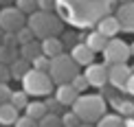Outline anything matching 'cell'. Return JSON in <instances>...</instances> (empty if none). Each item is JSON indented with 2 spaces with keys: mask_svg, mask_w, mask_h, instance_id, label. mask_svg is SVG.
Here are the masks:
<instances>
[{
  "mask_svg": "<svg viewBox=\"0 0 134 127\" xmlns=\"http://www.w3.org/2000/svg\"><path fill=\"white\" fill-rule=\"evenodd\" d=\"M72 112L81 123H99L105 116V99L101 94H81L72 103Z\"/></svg>",
  "mask_w": 134,
  "mask_h": 127,
  "instance_id": "obj_1",
  "label": "cell"
},
{
  "mask_svg": "<svg viewBox=\"0 0 134 127\" xmlns=\"http://www.w3.org/2000/svg\"><path fill=\"white\" fill-rule=\"evenodd\" d=\"M26 24L33 29L35 37H40V40H44V37H53V35H59L62 29H64L62 20H59L53 11H42V9H37L35 13H31Z\"/></svg>",
  "mask_w": 134,
  "mask_h": 127,
  "instance_id": "obj_2",
  "label": "cell"
},
{
  "mask_svg": "<svg viewBox=\"0 0 134 127\" xmlns=\"http://www.w3.org/2000/svg\"><path fill=\"white\" fill-rule=\"evenodd\" d=\"M22 90L29 92L31 96H48L55 92V81L48 72H42L37 68H31L22 77Z\"/></svg>",
  "mask_w": 134,
  "mask_h": 127,
  "instance_id": "obj_3",
  "label": "cell"
},
{
  "mask_svg": "<svg viewBox=\"0 0 134 127\" xmlns=\"http://www.w3.org/2000/svg\"><path fill=\"white\" fill-rule=\"evenodd\" d=\"M48 75L53 77L55 86H62V83H70L77 75H79V64L72 59V55H57V57L51 59V70Z\"/></svg>",
  "mask_w": 134,
  "mask_h": 127,
  "instance_id": "obj_4",
  "label": "cell"
},
{
  "mask_svg": "<svg viewBox=\"0 0 134 127\" xmlns=\"http://www.w3.org/2000/svg\"><path fill=\"white\" fill-rule=\"evenodd\" d=\"M130 57H132L130 46H127L123 40H112V37H110L108 46H105V51H103L105 66H112V64H125Z\"/></svg>",
  "mask_w": 134,
  "mask_h": 127,
  "instance_id": "obj_5",
  "label": "cell"
},
{
  "mask_svg": "<svg viewBox=\"0 0 134 127\" xmlns=\"http://www.w3.org/2000/svg\"><path fill=\"white\" fill-rule=\"evenodd\" d=\"M24 11H20L18 7H2L0 9V26L7 33H18L22 26H26L24 20Z\"/></svg>",
  "mask_w": 134,
  "mask_h": 127,
  "instance_id": "obj_6",
  "label": "cell"
},
{
  "mask_svg": "<svg viewBox=\"0 0 134 127\" xmlns=\"http://www.w3.org/2000/svg\"><path fill=\"white\" fill-rule=\"evenodd\" d=\"M86 77H88V81H90V86L99 88V90L110 83V75H108V66L105 64H90V66H86Z\"/></svg>",
  "mask_w": 134,
  "mask_h": 127,
  "instance_id": "obj_7",
  "label": "cell"
},
{
  "mask_svg": "<svg viewBox=\"0 0 134 127\" xmlns=\"http://www.w3.org/2000/svg\"><path fill=\"white\" fill-rule=\"evenodd\" d=\"M108 75H110V83L116 90H125L127 79L132 77V68L127 64H112V66H108Z\"/></svg>",
  "mask_w": 134,
  "mask_h": 127,
  "instance_id": "obj_8",
  "label": "cell"
},
{
  "mask_svg": "<svg viewBox=\"0 0 134 127\" xmlns=\"http://www.w3.org/2000/svg\"><path fill=\"white\" fill-rule=\"evenodd\" d=\"M55 96L62 101V105H64V107H66V105L72 107V103H75L77 99L81 96V92L77 90V88L72 86V83H62V86L55 88Z\"/></svg>",
  "mask_w": 134,
  "mask_h": 127,
  "instance_id": "obj_9",
  "label": "cell"
},
{
  "mask_svg": "<svg viewBox=\"0 0 134 127\" xmlns=\"http://www.w3.org/2000/svg\"><path fill=\"white\" fill-rule=\"evenodd\" d=\"M70 55H72V59H75L79 66H90V64H94V55L97 53L83 42V44H75L72 51H70Z\"/></svg>",
  "mask_w": 134,
  "mask_h": 127,
  "instance_id": "obj_10",
  "label": "cell"
},
{
  "mask_svg": "<svg viewBox=\"0 0 134 127\" xmlns=\"http://www.w3.org/2000/svg\"><path fill=\"white\" fill-rule=\"evenodd\" d=\"M116 18H119L123 31L134 33V0L127 4H119V11H116Z\"/></svg>",
  "mask_w": 134,
  "mask_h": 127,
  "instance_id": "obj_11",
  "label": "cell"
},
{
  "mask_svg": "<svg viewBox=\"0 0 134 127\" xmlns=\"http://www.w3.org/2000/svg\"><path fill=\"white\" fill-rule=\"evenodd\" d=\"M121 29H123V26H121V22H119L116 15H105V18L99 20V26H97V31H101L103 35H108V37H116Z\"/></svg>",
  "mask_w": 134,
  "mask_h": 127,
  "instance_id": "obj_12",
  "label": "cell"
},
{
  "mask_svg": "<svg viewBox=\"0 0 134 127\" xmlns=\"http://www.w3.org/2000/svg\"><path fill=\"white\" fill-rule=\"evenodd\" d=\"M42 53L46 55V57H57V55L64 53V40H59L57 35L53 37H44L42 40Z\"/></svg>",
  "mask_w": 134,
  "mask_h": 127,
  "instance_id": "obj_13",
  "label": "cell"
},
{
  "mask_svg": "<svg viewBox=\"0 0 134 127\" xmlns=\"http://www.w3.org/2000/svg\"><path fill=\"white\" fill-rule=\"evenodd\" d=\"M20 118V110L13 103H2L0 105V125H15V120Z\"/></svg>",
  "mask_w": 134,
  "mask_h": 127,
  "instance_id": "obj_14",
  "label": "cell"
},
{
  "mask_svg": "<svg viewBox=\"0 0 134 127\" xmlns=\"http://www.w3.org/2000/svg\"><path fill=\"white\" fill-rule=\"evenodd\" d=\"M108 42H110V37L103 35L101 31H94V33H90V35L86 37V44L92 48L94 53H103L105 46H108Z\"/></svg>",
  "mask_w": 134,
  "mask_h": 127,
  "instance_id": "obj_15",
  "label": "cell"
},
{
  "mask_svg": "<svg viewBox=\"0 0 134 127\" xmlns=\"http://www.w3.org/2000/svg\"><path fill=\"white\" fill-rule=\"evenodd\" d=\"M42 55V42H29V44H22L20 46V57L29 59V62H33V59H37Z\"/></svg>",
  "mask_w": 134,
  "mask_h": 127,
  "instance_id": "obj_16",
  "label": "cell"
},
{
  "mask_svg": "<svg viewBox=\"0 0 134 127\" xmlns=\"http://www.w3.org/2000/svg\"><path fill=\"white\" fill-rule=\"evenodd\" d=\"M9 68H11V77H13V79H20V81H22V77H24V75L33 68V64L29 62V59H24V57H18L13 64L9 66Z\"/></svg>",
  "mask_w": 134,
  "mask_h": 127,
  "instance_id": "obj_17",
  "label": "cell"
},
{
  "mask_svg": "<svg viewBox=\"0 0 134 127\" xmlns=\"http://www.w3.org/2000/svg\"><path fill=\"white\" fill-rule=\"evenodd\" d=\"M24 114H29V116L35 118V120H40V118H44L48 114V107H46L44 101H31L29 105L24 107Z\"/></svg>",
  "mask_w": 134,
  "mask_h": 127,
  "instance_id": "obj_18",
  "label": "cell"
},
{
  "mask_svg": "<svg viewBox=\"0 0 134 127\" xmlns=\"http://www.w3.org/2000/svg\"><path fill=\"white\" fill-rule=\"evenodd\" d=\"M20 55H18V51H15L13 46H7V44H0V64H7V66H11L18 59Z\"/></svg>",
  "mask_w": 134,
  "mask_h": 127,
  "instance_id": "obj_19",
  "label": "cell"
},
{
  "mask_svg": "<svg viewBox=\"0 0 134 127\" xmlns=\"http://www.w3.org/2000/svg\"><path fill=\"white\" fill-rule=\"evenodd\" d=\"M112 103H114V107L119 110L121 116H125V118H132V116H134V103H132V101H121V99L114 96Z\"/></svg>",
  "mask_w": 134,
  "mask_h": 127,
  "instance_id": "obj_20",
  "label": "cell"
},
{
  "mask_svg": "<svg viewBox=\"0 0 134 127\" xmlns=\"http://www.w3.org/2000/svg\"><path fill=\"white\" fill-rule=\"evenodd\" d=\"M97 127H125V120L121 118V114H105L97 123Z\"/></svg>",
  "mask_w": 134,
  "mask_h": 127,
  "instance_id": "obj_21",
  "label": "cell"
},
{
  "mask_svg": "<svg viewBox=\"0 0 134 127\" xmlns=\"http://www.w3.org/2000/svg\"><path fill=\"white\" fill-rule=\"evenodd\" d=\"M11 103H13L18 110H24L29 105V92L24 90H13V94H11Z\"/></svg>",
  "mask_w": 134,
  "mask_h": 127,
  "instance_id": "obj_22",
  "label": "cell"
},
{
  "mask_svg": "<svg viewBox=\"0 0 134 127\" xmlns=\"http://www.w3.org/2000/svg\"><path fill=\"white\" fill-rule=\"evenodd\" d=\"M40 127H64V123H62V116H59V114L48 112L44 118H40Z\"/></svg>",
  "mask_w": 134,
  "mask_h": 127,
  "instance_id": "obj_23",
  "label": "cell"
},
{
  "mask_svg": "<svg viewBox=\"0 0 134 127\" xmlns=\"http://www.w3.org/2000/svg\"><path fill=\"white\" fill-rule=\"evenodd\" d=\"M15 7L20 11H24L26 15H31L40 9V4H37V0H15Z\"/></svg>",
  "mask_w": 134,
  "mask_h": 127,
  "instance_id": "obj_24",
  "label": "cell"
},
{
  "mask_svg": "<svg viewBox=\"0 0 134 127\" xmlns=\"http://www.w3.org/2000/svg\"><path fill=\"white\" fill-rule=\"evenodd\" d=\"M15 35H18L20 46H22V44H29V42H33V40H35V33H33V29H31L29 24H26V26H22V29L15 33Z\"/></svg>",
  "mask_w": 134,
  "mask_h": 127,
  "instance_id": "obj_25",
  "label": "cell"
},
{
  "mask_svg": "<svg viewBox=\"0 0 134 127\" xmlns=\"http://www.w3.org/2000/svg\"><path fill=\"white\" fill-rule=\"evenodd\" d=\"M33 68H37V70H42V72H48V70H51V57H46V55H40V57L37 59H33Z\"/></svg>",
  "mask_w": 134,
  "mask_h": 127,
  "instance_id": "obj_26",
  "label": "cell"
},
{
  "mask_svg": "<svg viewBox=\"0 0 134 127\" xmlns=\"http://www.w3.org/2000/svg\"><path fill=\"white\" fill-rule=\"evenodd\" d=\"M62 123H64V127H79V125H81V118L70 110V112H64Z\"/></svg>",
  "mask_w": 134,
  "mask_h": 127,
  "instance_id": "obj_27",
  "label": "cell"
},
{
  "mask_svg": "<svg viewBox=\"0 0 134 127\" xmlns=\"http://www.w3.org/2000/svg\"><path fill=\"white\" fill-rule=\"evenodd\" d=\"M70 83H72V86H75V88H77V90H79V92H81V94H83V92H86V90H88V88H90V81H88V77H86V72H83V75H77V77H75V79H72V81H70Z\"/></svg>",
  "mask_w": 134,
  "mask_h": 127,
  "instance_id": "obj_28",
  "label": "cell"
},
{
  "mask_svg": "<svg viewBox=\"0 0 134 127\" xmlns=\"http://www.w3.org/2000/svg\"><path fill=\"white\" fill-rule=\"evenodd\" d=\"M13 127H40V120H35V118H31L29 114H24V116H20L15 120Z\"/></svg>",
  "mask_w": 134,
  "mask_h": 127,
  "instance_id": "obj_29",
  "label": "cell"
},
{
  "mask_svg": "<svg viewBox=\"0 0 134 127\" xmlns=\"http://www.w3.org/2000/svg\"><path fill=\"white\" fill-rule=\"evenodd\" d=\"M44 103H46V107H48V112H53V114H57L59 110L64 107V105H62V101H59L57 96H53V99L48 96V99H46V101H44Z\"/></svg>",
  "mask_w": 134,
  "mask_h": 127,
  "instance_id": "obj_30",
  "label": "cell"
},
{
  "mask_svg": "<svg viewBox=\"0 0 134 127\" xmlns=\"http://www.w3.org/2000/svg\"><path fill=\"white\" fill-rule=\"evenodd\" d=\"M11 94H13V90H11L7 83H0V105L11 101Z\"/></svg>",
  "mask_w": 134,
  "mask_h": 127,
  "instance_id": "obj_31",
  "label": "cell"
},
{
  "mask_svg": "<svg viewBox=\"0 0 134 127\" xmlns=\"http://www.w3.org/2000/svg\"><path fill=\"white\" fill-rule=\"evenodd\" d=\"M2 44H7V46H20V42H18V35L15 33H7L4 31V35H2Z\"/></svg>",
  "mask_w": 134,
  "mask_h": 127,
  "instance_id": "obj_32",
  "label": "cell"
},
{
  "mask_svg": "<svg viewBox=\"0 0 134 127\" xmlns=\"http://www.w3.org/2000/svg\"><path fill=\"white\" fill-rule=\"evenodd\" d=\"M9 79H13L11 77V68L7 64H0V83H7Z\"/></svg>",
  "mask_w": 134,
  "mask_h": 127,
  "instance_id": "obj_33",
  "label": "cell"
},
{
  "mask_svg": "<svg viewBox=\"0 0 134 127\" xmlns=\"http://www.w3.org/2000/svg\"><path fill=\"white\" fill-rule=\"evenodd\" d=\"M37 4H40L42 11H53L55 9V0H37Z\"/></svg>",
  "mask_w": 134,
  "mask_h": 127,
  "instance_id": "obj_34",
  "label": "cell"
},
{
  "mask_svg": "<svg viewBox=\"0 0 134 127\" xmlns=\"http://www.w3.org/2000/svg\"><path fill=\"white\" fill-rule=\"evenodd\" d=\"M123 92H127L130 96H134V72H132V77L127 79V83H125V90Z\"/></svg>",
  "mask_w": 134,
  "mask_h": 127,
  "instance_id": "obj_35",
  "label": "cell"
},
{
  "mask_svg": "<svg viewBox=\"0 0 134 127\" xmlns=\"http://www.w3.org/2000/svg\"><path fill=\"white\" fill-rule=\"evenodd\" d=\"M72 42H75V35H72V33H66V35H64V44H66V46H70Z\"/></svg>",
  "mask_w": 134,
  "mask_h": 127,
  "instance_id": "obj_36",
  "label": "cell"
},
{
  "mask_svg": "<svg viewBox=\"0 0 134 127\" xmlns=\"http://www.w3.org/2000/svg\"><path fill=\"white\" fill-rule=\"evenodd\" d=\"M13 4V0H0V7H11Z\"/></svg>",
  "mask_w": 134,
  "mask_h": 127,
  "instance_id": "obj_37",
  "label": "cell"
},
{
  "mask_svg": "<svg viewBox=\"0 0 134 127\" xmlns=\"http://www.w3.org/2000/svg\"><path fill=\"white\" fill-rule=\"evenodd\" d=\"M2 35H4V31H2V26H0V44H2Z\"/></svg>",
  "mask_w": 134,
  "mask_h": 127,
  "instance_id": "obj_38",
  "label": "cell"
},
{
  "mask_svg": "<svg viewBox=\"0 0 134 127\" xmlns=\"http://www.w3.org/2000/svg\"><path fill=\"white\" fill-rule=\"evenodd\" d=\"M127 2H132V0H119V4H127Z\"/></svg>",
  "mask_w": 134,
  "mask_h": 127,
  "instance_id": "obj_39",
  "label": "cell"
},
{
  "mask_svg": "<svg viewBox=\"0 0 134 127\" xmlns=\"http://www.w3.org/2000/svg\"><path fill=\"white\" fill-rule=\"evenodd\" d=\"M79 127H92V125H90V123H81Z\"/></svg>",
  "mask_w": 134,
  "mask_h": 127,
  "instance_id": "obj_40",
  "label": "cell"
},
{
  "mask_svg": "<svg viewBox=\"0 0 134 127\" xmlns=\"http://www.w3.org/2000/svg\"><path fill=\"white\" fill-rule=\"evenodd\" d=\"M130 51H132V57H134V42H132V46H130Z\"/></svg>",
  "mask_w": 134,
  "mask_h": 127,
  "instance_id": "obj_41",
  "label": "cell"
},
{
  "mask_svg": "<svg viewBox=\"0 0 134 127\" xmlns=\"http://www.w3.org/2000/svg\"><path fill=\"white\" fill-rule=\"evenodd\" d=\"M132 72H134V68H132Z\"/></svg>",
  "mask_w": 134,
  "mask_h": 127,
  "instance_id": "obj_42",
  "label": "cell"
},
{
  "mask_svg": "<svg viewBox=\"0 0 134 127\" xmlns=\"http://www.w3.org/2000/svg\"><path fill=\"white\" fill-rule=\"evenodd\" d=\"M0 9H2V7H0Z\"/></svg>",
  "mask_w": 134,
  "mask_h": 127,
  "instance_id": "obj_43",
  "label": "cell"
}]
</instances>
